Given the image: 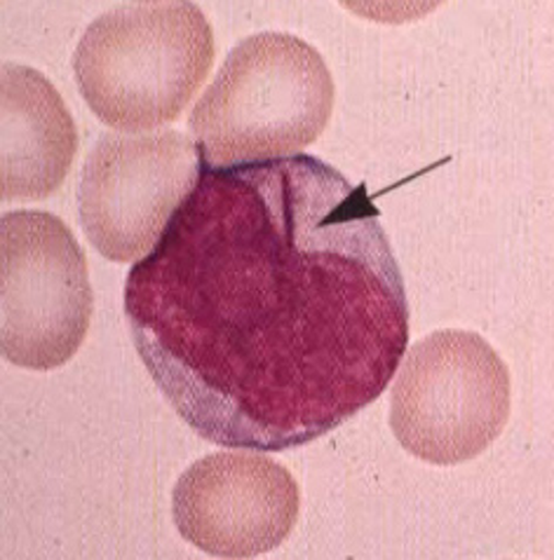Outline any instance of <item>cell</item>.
I'll use <instances>...</instances> for the list:
<instances>
[{"mask_svg":"<svg viewBox=\"0 0 554 560\" xmlns=\"http://www.w3.org/2000/svg\"><path fill=\"white\" fill-rule=\"evenodd\" d=\"M78 127L59 90L41 71L3 66V158L0 192L5 202L45 200L67 180L78 155Z\"/></svg>","mask_w":554,"mask_h":560,"instance_id":"ba28073f","label":"cell"},{"mask_svg":"<svg viewBox=\"0 0 554 560\" xmlns=\"http://www.w3.org/2000/svg\"><path fill=\"white\" fill-rule=\"evenodd\" d=\"M135 348L188 427L289 451L388 387L409 303L367 184L295 155L203 170L125 284Z\"/></svg>","mask_w":554,"mask_h":560,"instance_id":"6da1fadb","label":"cell"},{"mask_svg":"<svg viewBox=\"0 0 554 560\" xmlns=\"http://www.w3.org/2000/svg\"><path fill=\"white\" fill-rule=\"evenodd\" d=\"M0 260L3 357L28 371L69 364L94 310L88 256L71 228L50 211H8L0 221Z\"/></svg>","mask_w":554,"mask_h":560,"instance_id":"5b68a950","label":"cell"},{"mask_svg":"<svg viewBox=\"0 0 554 560\" xmlns=\"http://www.w3.org/2000/svg\"><path fill=\"white\" fill-rule=\"evenodd\" d=\"M215 31L203 8L118 5L85 28L73 55L80 96L106 127L139 135L182 118L215 66Z\"/></svg>","mask_w":554,"mask_h":560,"instance_id":"3957f363","label":"cell"},{"mask_svg":"<svg viewBox=\"0 0 554 560\" xmlns=\"http://www.w3.org/2000/svg\"><path fill=\"white\" fill-rule=\"evenodd\" d=\"M203 170L198 145L182 131H108L88 155L78 186L85 237L113 262L146 258L198 186Z\"/></svg>","mask_w":554,"mask_h":560,"instance_id":"8992f818","label":"cell"},{"mask_svg":"<svg viewBox=\"0 0 554 560\" xmlns=\"http://www.w3.org/2000/svg\"><path fill=\"white\" fill-rule=\"evenodd\" d=\"M295 476L261 453L226 451L193 463L172 490V518L188 545L217 558L277 549L299 521Z\"/></svg>","mask_w":554,"mask_h":560,"instance_id":"52a82bcc","label":"cell"},{"mask_svg":"<svg viewBox=\"0 0 554 560\" xmlns=\"http://www.w3.org/2000/svg\"><path fill=\"white\" fill-rule=\"evenodd\" d=\"M512 381L503 357L480 334L445 328L404 354L390 399L400 446L437 467L482 455L510 420Z\"/></svg>","mask_w":554,"mask_h":560,"instance_id":"277c9868","label":"cell"},{"mask_svg":"<svg viewBox=\"0 0 554 560\" xmlns=\"http://www.w3.org/2000/svg\"><path fill=\"white\" fill-rule=\"evenodd\" d=\"M334 98V78L311 43L264 31L231 49L188 129L205 170L285 160L322 137Z\"/></svg>","mask_w":554,"mask_h":560,"instance_id":"7a4b0ae2","label":"cell"}]
</instances>
